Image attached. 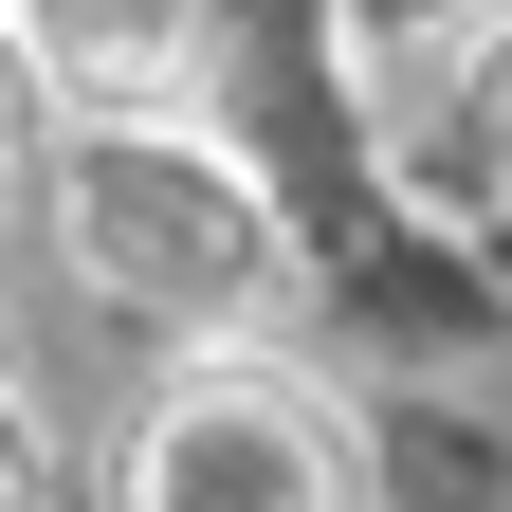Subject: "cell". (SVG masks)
<instances>
[{
    "label": "cell",
    "mask_w": 512,
    "mask_h": 512,
    "mask_svg": "<svg viewBox=\"0 0 512 512\" xmlns=\"http://www.w3.org/2000/svg\"><path fill=\"white\" fill-rule=\"evenodd\" d=\"M0 512H55V458H37V403L0 384Z\"/></svg>",
    "instance_id": "8992f818"
},
{
    "label": "cell",
    "mask_w": 512,
    "mask_h": 512,
    "mask_svg": "<svg viewBox=\"0 0 512 512\" xmlns=\"http://www.w3.org/2000/svg\"><path fill=\"white\" fill-rule=\"evenodd\" d=\"M439 110H458V183H476V202L512 220V19H476V37H458Z\"/></svg>",
    "instance_id": "5b68a950"
},
{
    "label": "cell",
    "mask_w": 512,
    "mask_h": 512,
    "mask_svg": "<svg viewBox=\"0 0 512 512\" xmlns=\"http://www.w3.org/2000/svg\"><path fill=\"white\" fill-rule=\"evenodd\" d=\"M366 421L293 348H165V384L110 421L92 512H366Z\"/></svg>",
    "instance_id": "7a4b0ae2"
},
{
    "label": "cell",
    "mask_w": 512,
    "mask_h": 512,
    "mask_svg": "<svg viewBox=\"0 0 512 512\" xmlns=\"http://www.w3.org/2000/svg\"><path fill=\"white\" fill-rule=\"evenodd\" d=\"M37 238H55V275H74L110 330H147V348H275V311L311 275L275 165H256L238 128H202V110H74Z\"/></svg>",
    "instance_id": "6da1fadb"
},
{
    "label": "cell",
    "mask_w": 512,
    "mask_h": 512,
    "mask_svg": "<svg viewBox=\"0 0 512 512\" xmlns=\"http://www.w3.org/2000/svg\"><path fill=\"white\" fill-rule=\"evenodd\" d=\"M55 147H74V92H55L37 19L0 0V220H19V202H55Z\"/></svg>",
    "instance_id": "277c9868"
},
{
    "label": "cell",
    "mask_w": 512,
    "mask_h": 512,
    "mask_svg": "<svg viewBox=\"0 0 512 512\" xmlns=\"http://www.w3.org/2000/svg\"><path fill=\"white\" fill-rule=\"evenodd\" d=\"M74 110H202L220 74V0H19Z\"/></svg>",
    "instance_id": "3957f363"
}]
</instances>
